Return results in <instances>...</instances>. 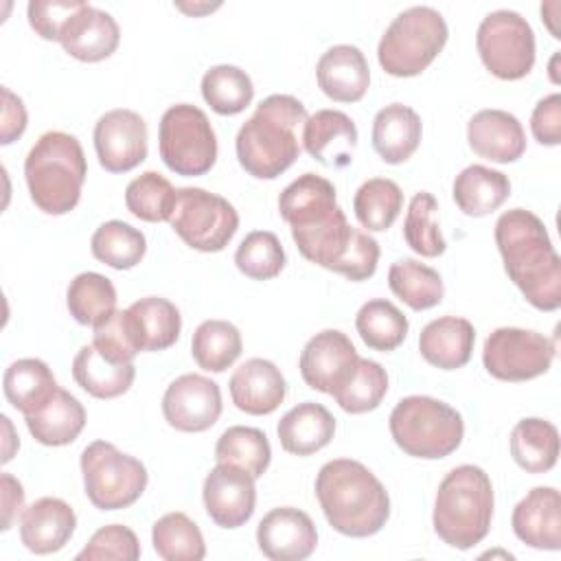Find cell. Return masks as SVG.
<instances>
[{
	"label": "cell",
	"mask_w": 561,
	"mask_h": 561,
	"mask_svg": "<svg viewBox=\"0 0 561 561\" xmlns=\"http://www.w3.org/2000/svg\"><path fill=\"white\" fill-rule=\"evenodd\" d=\"M495 243L508 278L539 311L561 307V259L546 224L526 208H511L495 221Z\"/></svg>",
	"instance_id": "obj_1"
},
{
	"label": "cell",
	"mask_w": 561,
	"mask_h": 561,
	"mask_svg": "<svg viewBox=\"0 0 561 561\" xmlns=\"http://www.w3.org/2000/svg\"><path fill=\"white\" fill-rule=\"evenodd\" d=\"M278 213L289 224L300 254L324 270H333L353 232L335 202V186L322 175L302 173L283 188Z\"/></svg>",
	"instance_id": "obj_2"
},
{
	"label": "cell",
	"mask_w": 561,
	"mask_h": 561,
	"mask_svg": "<svg viewBox=\"0 0 561 561\" xmlns=\"http://www.w3.org/2000/svg\"><path fill=\"white\" fill-rule=\"evenodd\" d=\"M316 497L327 522L346 537L377 535L390 517V495L359 460L335 458L316 476Z\"/></svg>",
	"instance_id": "obj_3"
},
{
	"label": "cell",
	"mask_w": 561,
	"mask_h": 561,
	"mask_svg": "<svg viewBox=\"0 0 561 561\" xmlns=\"http://www.w3.org/2000/svg\"><path fill=\"white\" fill-rule=\"evenodd\" d=\"M305 105L291 94L265 96L239 127L234 149L239 164L256 180H274L300 156L296 127L307 121Z\"/></svg>",
	"instance_id": "obj_4"
},
{
	"label": "cell",
	"mask_w": 561,
	"mask_h": 561,
	"mask_svg": "<svg viewBox=\"0 0 561 561\" xmlns=\"http://www.w3.org/2000/svg\"><path fill=\"white\" fill-rule=\"evenodd\" d=\"M493 484L476 465L454 467L438 484L432 524L436 535L451 548L469 550L491 530Z\"/></svg>",
	"instance_id": "obj_5"
},
{
	"label": "cell",
	"mask_w": 561,
	"mask_h": 561,
	"mask_svg": "<svg viewBox=\"0 0 561 561\" xmlns=\"http://www.w3.org/2000/svg\"><path fill=\"white\" fill-rule=\"evenodd\" d=\"M85 175L83 147L66 131L42 134L24 160L31 199L46 215L70 213L79 204Z\"/></svg>",
	"instance_id": "obj_6"
},
{
	"label": "cell",
	"mask_w": 561,
	"mask_h": 561,
	"mask_svg": "<svg viewBox=\"0 0 561 561\" xmlns=\"http://www.w3.org/2000/svg\"><path fill=\"white\" fill-rule=\"evenodd\" d=\"M390 434L408 456L438 460L454 454L465 436V423L449 403L412 394L401 399L390 412Z\"/></svg>",
	"instance_id": "obj_7"
},
{
	"label": "cell",
	"mask_w": 561,
	"mask_h": 561,
	"mask_svg": "<svg viewBox=\"0 0 561 561\" xmlns=\"http://www.w3.org/2000/svg\"><path fill=\"white\" fill-rule=\"evenodd\" d=\"M447 37V22L436 9L410 7L383 31L377 46L379 66L392 77H416L438 57Z\"/></svg>",
	"instance_id": "obj_8"
},
{
	"label": "cell",
	"mask_w": 561,
	"mask_h": 561,
	"mask_svg": "<svg viewBox=\"0 0 561 561\" xmlns=\"http://www.w3.org/2000/svg\"><path fill=\"white\" fill-rule=\"evenodd\" d=\"M81 473L88 500L101 511L131 506L147 489L145 465L107 440H94L81 451Z\"/></svg>",
	"instance_id": "obj_9"
},
{
	"label": "cell",
	"mask_w": 561,
	"mask_h": 561,
	"mask_svg": "<svg viewBox=\"0 0 561 561\" xmlns=\"http://www.w3.org/2000/svg\"><path fill=\"white\" fill-rule=\"evenodd\" d=\"M158 147L162 162L184 178L208 173L217 160L215 129L208 116L191 103L171 105L162 114Z\"/></svg>",
	"instance_id": "obj_10"
},
{
	"label": "cell",
	"mask_w": 561,
	"mask_h": 561,
	"mask_svg": "<svg viewBox=\"0 0 561 561\" xmlns=\"http://www.w3.org/2000/svg\"><path fill=\"white\" fill-rule=\"evenodd\" d=\"M169 224L188 248L221 252L239 228V215L226 197L206 188L184 186L178 188Z\"/></svg>",
	"instance_id": "obj_11"
},
{
	"label": "cell",
	"mask_w": 561,
	"mask_h": 561,
	"mask_svg": "<svg viewBox=\"0 0 561 561\" xmlns=\"http://www.w3.org/2000/svg\"><path fill=\"white\" fill-rule=\"evenodd\" d=\"M476 48L484 68L502 81L524 79L535 66V33L517 11L500 9L484 15Z\"/></svg>",
	"instance_id": "obj_12"
},
{
	"label": "cell",
	"mask_w": 561,
	"mask_h": 561,
	"mask_svg": "<svg viewBox=\"0 0 561 561\" xmlns=\"http://www.w3.org/2000/svg\"><path fill=\"white\" fill-rule=\"evenodd\" d=\"M554 353V342L543 333L500 327L484 342L482 364L500 381H528L548 373Z\"/></svg>",
	"instance_id": "obj_13"
},
{
	"label": "cell",
	"mask_w": 561,
	"mask_h": 561,
	"mask_svg": "<svg viewBox=\"0 0 561 561\" xmlns=\"http://www.w3.org/2000/svg\"><path fill=\"white\" fill-rule=\"evenodd\" d=\"M162 414L178 432H206L221 416V390L213 379L186 373L164 390Z\"/></svg>",
	"instance_id": "obj_14"
},
{
	"label": "cell",
	"mask_w": 561,
	"mask_h": 561,
	"mask_svg": "<svg viewBox=\"0 0 561 561\" xmlns=\"http://www.w3.org/2000/svg\"><path fill=\"white\" fill-rule=\"evenodd\" d=\"M359 355L346 333L324 329L316 333L300 353V375L313 390L335 394L355 373Z\"/></svg>",
	"instance_id": "obj_15"
},
{
	"label": "cell",
	"mask_w": 561,
	"mask_h": 561,
	"mask_svg": "<svg viewBox=\"0 0 561 561\" xmlns=\"http://www.w3.org/2000/svg\"><path fill=\"white\" fill-rule=\"evenodd\" d=\"M99 164L110 173H127L147 158V123L134 110H110L94 125Z\"/></svg>",
	"instance_id": "obj_16"
},
{
	"label": "cell",
	"mask_w": 561,
	"mask_h": 561,
	"mask_svg": "<svg viewBox=\"0 0 561 561\" xmlns=\"http://www.w3.org/2000/svg\"><path fill=\"white\" fill-rule=\"evenodd\" d=\"M204 506L208 517L221 528H239L243 526L256 504V486L254 478L228 462H217L204 480L202 489Z\"/></svg>",
	"instance_id": "obj_17"
},
{
	"label": "cell",
	"mask_w": 561,
	"mask_h": 561,
	"mask_svg": "<svg viewBox=\"0 0 561 561\" xmlns=\"http://www.w3.org/2000/svg\"><path fill=\"white\" fill-rule=\"evenodd\" d=\"M259 550L272 561H302L318 546L316 524L294 506H278L263 515L256 526Z\"/></svg>",
	"instance_id": "obj_18"
},
{
	"label": "cell",
	"mask_w": 561,
	"mask_h": 561,
	"mask_svg": "<svg viewBox=\"0 0 561 561\" xmlns=\"http://www.w3.org/2000/svg\"><path fill=\"white\" fill-rule=\"evenodd\" d=\"M519 541L537 550L561 548V495L554 486H535L517 502L511 515Z\"/></svg>",
	"instance_id": "obj_19"
},
{
	"label": "cell",
	"mask_w": 561,
	"mask_h": 561,
	"mask_svg": "<svg viewBox=\"0 0 561 561\" xmlns=\"http://www.w3.org/2000/svg\"><path fill=\"white\" fill-rule=\"evenodd\" d=\"M121 42V28L116 20L92 4H83L64 26L59 44L64 50L79 61H103L107 59Z\"/></svg>",
	"instance_id": "obj_20"
},
{
	"label": "cell",
	"mask_w": 561,
	"mask_h": 561,
	"mask_svg": "<svg viewBox=\"0 0 561 561\" xmlns=\"http://www.w3.org/2000/svg\"><path fill=\"white\" fill-rule=\"evenodd\" d=\"M232 403L252 416L272 414L287 394V383L274 362L263 357L245 359L230 377Z\"/></svg>",
	"instance_id": "obj_21"
},
{
	"label": "cell",
	"mask_w": 561,
	"mask_h": 561,
	"mask_svg": "<svg viewBox=\"0 0 561 561\" xmlns=\"http://www.w3.org/2000/svg\"><path fill=\"white\" fill-rule=\"evenodd\" d=\"M355 145L357 127L353 118L340 110H318L302 125L305 151L324 167H346L353 160Z\"/></svg>",
	"instance_id": "obj_22"
},
{
	"label": "cell",
	"mask_w": 561,
	"mask_h": 561,
	"mask_svg": "<svg viewBox=\"0 0 561 561\" xmlns=\"http://www.w3.org/2000/svg\"><path fill=\"white\" fill-rule=\"evenodd\" d=\"M318 88L335 103H357L370 85V68L353 44L331 46L316 66Z\"/></svg>",
	"instance_id": "obj_23"
},
{
	"label": "cell",
	"mask_w": 561,
	"mask_h": 561,
	"mask_svg": "<svg viewBox=\"0 0 561 561\" xmlns=\"http://www.w3.org/2000/svg\"><path fill=\"white\" fill-rule=\"evenodd\" d=\"M469 147L491 162H515L526 151V134L517 116L504 110H480L467 123Z\"/></svg>",
	"instance_id": "obj_24"
},
{
	"label": "cell",
	"mask_w": 561,
	"mask_h": 561,
	"mask_svg": "<svg viewBox=\"0 0 561 561\" xmlns=\"http://www.w3.org/2000/svg\"><path fill=\"white\" fill-rule=\"evenodd\" d=\"M77 526L72 506L59 497H39L22 511L20 539L26 550L35 554H50L61 550Z\"/></svg>",
	"instance_id": "obj_25"
},
{
	"label": "cell",
	"mask_w": 561,
	"mask_h": 561,
	"mask_svg": "<svg viewBox=\"0 0 561 561\" xmlns=\"http://www.w3.org/2000/svg\"><path fill=\"white\" fill-rule=\"evenodd\" d=\"M476 342V329L467 318L443 316L427 322L419 335L423 359L440 370H456L469 364Z\"/></svg>",
	"instance_id": "obj_26"
},
{
	"label": "cell",
	"mask_w": 561,
	"mask_h": 561,
	"mask_svg": "<svg viewBox=\"0 0 561 561\" xmlns=\"http://www.w3.org/2000/svg\"><path fill=\"white\" fill-rule=\"evenodd\" d=\"M276 434L287 454L311 456L331 443L335 419L322 403L305 401L280 416Z\"/></svg>",
	"instance_id": "obj_27"
},
{
	"label": "cell",
	"mask_w": 561,
	"mask_h": 561,
	"mask_svg": "<svg viewBox=\"0 0 561 561\" xmlns=\"http://www.w3.org/2000/svg\"><path fill=\"white\" fill-rule=\"evenodd\" d=\"M421 136V116L403 103H390L375 114L373 149L388 164L405 162L419 149Z\"/></svg>",
	"instance_id": "obj_28"
},
{
	"label": "cell",
	"mask_w": 561,
	"mask_h": 561,
	"mask_svg": "<svg viewBox=\"0 0 561 561\" xmlns=\"http://www.w3.org/2000/svg\"><path fill=\"white\" fill-rule=\"evenodd\" d=\"M127 320L136 340L138 351H164L173 346L182 331L180 309L160 296H147L131 302L127 309Z\"/></svg>",
	"instance_id": "obj_29"
},
{
	"label": "cell",
	"mask_w": 561,
	"mask_h": 561,
	"mask_svg": "<svg viewBox=\"0 0 561 561\" xmlns=\"http://www.w3.org/2000/svg\"><path fill=\"white\" fill-rule=\"evenodd\" d=\"M72 377L94 399H116L131 388L136 366L134 362H114L96 351L94 344H85L72 359Z\"/></svg>",
	"instance_id": "obj_30"
},
{
	"label": "cell",
	"mask_w": 561,
	"mask_h": 561,
	"mask_svg": "<svg viewBox=\"0 0 561 561\" xmlns=\"http://www.w3.org/2000/svg\"><path fill=\"white\" fill-rule=\"evenodd\" d=\"M31 436L46 447H61L77 440L85 425V410L77 397L57 388L53 399L37 412L24 416Z\"/></svg>",
	"instance_id": "obj_31"
},
{
	"label": "cell",
	"mask_w": 561,
	"mask_h": 561,
	"mask_svg": "<svg viewBox=\"0 0 561 561\" xmlns=\"http://www.w3.org/2000/svg\"><path fill=\"white\" fill-rule=\"evenodd\" d=\"M451 195L465 215L484 217L508 199L511 180L491 167L471 164L456 175Z\"/></svg>",
	"instance_id": "obj_32"
},
{
	"label": "cell",
	"mask_w": 561,
	"mask_h": 561,
	"mask_svg": "<svg viewBox=\"0 0 561 561\" xmlns=\"http://www.w3.org/2000/svg\"><path fill=\"white\" fill-rule=\"evenodd\" d=\"M2 388H4L7 401L15 410H20L24 416H28L39 408H44L53 399L59 386L46 362L35 357H24L13 362L4 370Z\"/></svg>",
	"instance_id": "obj_33"
},
{
	"label": "cell",
	"mask_w": 561,
	"mask_h": 561,
	"mask_svg": "<svg viewBox=\"0 0 561 561\" xmlns=\"http://www.w3.org/2000/svg\"><path fill=\"white\" fill-rule=\"evenodd\" d=\"M511 456L528 473H546L559 460V430L543 419H522L511 432Z\"/></svg>",
	"instance_id": "obj_34"
},
{
	"label": "cell",
	"mask_w": 561,
	"mask_h": 561,
	"mask_svg": "<svg viewBox=\"0 0 561 561\" xmlns=\"http://www.w3.org/2000/svg\"><path fill=\"white\" fill-rule=\"evenodd\" d=\"M388 285L392 294L414 311L436 307L445 296L440 274L414 259H399L388 270Z\"/></svg>",
	"instance_id": "obj_35"
},
{
	"label": "cell",
	"mask_w": 561,
	"mask_h": 561,
	"mask_svg": "<svg viewBox=\"0 0 561 561\" xmlns=\"http://www.w3.org/2000/svg\"><path fill=\"white\" fill-rule=\"evenodd\" d=\"M66 305L79 324L96 327L116 311V289L99 272H81L68 285Z\"/></svg>",
	"instance_id": "obj_36"
},
{
	"label": "cell",
	"mask_w": 561,
	"mask_h": 561,
	"mask_svg": "<svg viewBox=\"0 0 561 561\" xmlns=\"http://www.w3.org/2000/svg\"><path fill=\"white\" fill-rule=\"evenodd\" d=\"M355 329L368 348L388 353L403 344L410 322L390 300L375 298L359 307L355 316Z\"/></svg>",
	"instance_id": "obj_37"
},
{
	"label": "cell",
	"mask_w": 561,
	"mask_h": 561,
	"mask_svg": "<svg viewBox=\"0 0 561 561\" xmlns=\"http://www.w3.org/2000/svg\"><path fill=\"white\" fill-rule=\"evenodd\" d=\"M243 340L239 329L228 320H204L191 340V353L199 368L224 373L241 355Z\"/></svg>",
	"instance_id": "obj_38"
},
{
	"label": "cell",
	"mask_w": 561,
	"mask_h": 561,
	"mask_svg": "<svg viewBox=\"0 0 561 561\" xmlns=\"http://www.w3.org/2000/svg\"><path fill=\"white\" fill-rule=\"evenodd\" d=\"M90 250L96 261L114 270H131L147 252V239L138 228L121 219H112L94 230Z\"/></svg>",
	"instance_id": "obj_39"
},
{
	"label": "cell",
	"mask_w": 561,
	"mask_h": 561,
	"mask_svg": "<svg viewBox=\"0 0 561 561\" xmlns=\"http://www.w3.org/2000/svg\"><path fill=\"white\" fill-rule=\"evenodd\" d=\"M153 550L164 561H202L206 543L199 526L184 513H167L151 528Z\"/></svg>",
	"instance_id": "obj_40"
},
{
	"label": "cell",
	"mask_w": 561,
	"mask_h": 561,
	"mask_svg": "<svg viewBox=\"0 0 561 561\" xmlns=\"http://www.w3.org/2000/svg\"><path fill=\"white\" fill-rule=\"evenodd\" d=\"M202 96L213 112L234 116L252 103L254 85L245 70L230 64H219L204 72Z\"/></svg>",
	"instance_id": "obj_41"
},
{
	"label": "cell",
	"mask_w": 561,
	"mask_h": 561,
	"mask_svg": "<svg viewBox=\"0 0 561 561\" xmlns=\"http://www.w3.org/2000/svg\"><path fill=\"white\" fill-rule=\"evenodd\" d=\"M215 460L237 465L256 480L270 467L272 447L261 430L248 425H232L219 436L215 445Z\"/></svg>",
	"instance_id": "obj_42"
},
{
	"label": "cell",
	"mask_w": 561,
	"mask_h": 561,
	"mask_svg": "<svg viewBox=\"0 0 561 561\" xmlns=\"http://www.w3.org/2000/svg\"><path fill=\"white\" fill-rule=\"evenodd\" d=\"M401 208H403V193L399 184L388 178L366 180L353 197L355 217L368 232L388 230L399 217Z\"/></svg>",
	"instance_id": "obj_43"
},
{
	"label": "cell",
	"mask_w": 561,
	"mask_h": 561,
	"mask_svg": "<svg viewBox=\"0 0 561 561\" xmlns=\"http://www.w3.org/2000/svg\"><path fill=\"white\" fill-rule=\"evenodd\" d=\"M178 188L158 171H145L125 188L127 210L142 221H169L175 208Z\"/></svg>",
	"instance_id": "obj_44"
},
{
	"label": "cell",
	"mask_w": 561,
	"mask_h": 561,
	"mask_svg": "<svg viewBox=\"0 0 561 561\" xmlns=\"http://www.w3.org/2000/svg\"><path fill=\"white\" fill-rule=\"evenodd\" d=\"M438 202L432 193L419 191L408 206L405 221H403V239L405 243L421 256L434 259L445 252L447 243L440 234V228L436 224Z\"/></svg>",
	"instance_id": "obj_45"
},
{
	"label": "cell",
	"mask_w": 561,
	"mask_h": 561,
	"mask_svg": "<svg viewBox=\"0 0 561 561\" xmlns=\"http://www.w3.org/2000/svg\"><path fill=\"white\" fill-rule=\"evenodd\" d=\"M388 392L386 368L373 359L359 357L353 377L331 394L337 405L348 414H364L375 410Z\"/></svg>",
	"instance_id": "obj_46"
},
{
	"label": "cell",
	"mask_w": 561,
	"mask_h": 561,
	"mask_svg": "<svg viewBox=\"0 0 561 561\" xmlns=\"http://www.w3.org/2000/svg\"><path fill=\"white\" fill-rule=\"evenodd\" d=\"M287 256L278 237L270 230H254L245 234L234 252V265L252 280H270L280 274Z\"/></svg>",
	"instance_id": "obj_47"
},
{
	"label": "cell",
	"mask_w": 561,
	"mask_h": 561,
	"mask_svg": "<svg viewBox=\"0 0 561 561\" xmlns=\"http://www.w3.org/2000/svg\"><path fill=\"white\" fill-rule=\"evenodd\" d=\"M140 557V543L131 528L123 524H110L99 528L85 548L77 554V561H96V559H116V561H136Z\"/></svg>",
	"instance_id": "obj_48"
},
{
	"label": "cell",
	"mask_w": 561,
	"mask_h": 561,
	"mask_svg": "<svg viewBox=\"0 0 561 561\" xmlns=\"http://www.w3.org/2000/svg\"><path fill=\"white\" fill-rule=\"evenodd\" d=\"M92 344L105 357H110L114 362H121V364L134 362V357L140 353L138 346H136L127 313L118 311V309L107 320H103L101 324L94 327Z\"/></svg>",
	"instance_id": "obj_49"
},
{
	"label": "cell",
	"mask_w": 561,
	"mask_h": 561,
	"mask_svg": "<svg viewBox=\"0 0 561 561\" xmlns=\"http://www.w3.org/2000/svg\"><path fill=\"white\" fill-rule=\"evenodd\" d=\"M377 261H379V243L368 232L353 228L351 239L331 272H337L348 280L357 283L375 274Z\"/></svg>",
	"instance_id": "obj_50"
},
{
	"label": "cell",
	"mask_w": 561,
	"mask_h": 561,
	"mask_svg": "<svg viewBox=\"0 0 561 561\" xmlns=\"http://www.w3.org/2000/svg\"><path fill=\"white\" fill-rule=\"evenodd\" d=\"M81 0H31L26 7L31 28L48 42H59L66 22L83 7Z\"/></svg>",
	"instance_id": "obj_51"
},
{
	"label": "cell",
	"mask_w": 561,
	"mask_h": 561,
	"mask_svg": "<svg viewBox=\"0 0 561 561\" xmlns=\"http://www.w3.org/2000/svg\"><path fill=\"white\" fill-rule=\"evenodd\" d=\"M530 131L539 145L557 147L561 142V94L543 96L530 116Z\"/></svg>",
	"instance_id": "obj_52"
},
{
	"label": "cell",
	"mask_w": 561,
	"mask_h": 561,
	"mask_svg": "<svg viewBox=\"0 0 561 561\" xmlns=\"http://www.w3.org/2000/svg\"><path fill=\"white\" fill-rule=\"evenodd\" d=\"M26 129V110L20 96H15L9 88H2V145H11Z\"/></svg>",
	"instance_id": "obj_53"
},
{
	"label": "cell",
	"mask_w": 561,
	"mask_h": 561,
	"mask_svg": "<svg viewBox=\"0 0 561 561\" xmlns=\"http://www.w3.org/2000/svg\"><path fill=\"white\" fill-rule=\"evenodd\" d=\"M0 491H2V530H9L24 508V489L18 478L11 473L0 476Z\"/></svg>",
	"instance_id": "obj_54"
},
{
	"label": "cell",
	"mask_w": 561,
	"mask_h": 561,
	"mask_svg": "<svg viewBox=\"0 0 561 561\" xmlns=\"http://www.w3.org/2000/svg\"><path fill=\"white\" fill-rule=\"evenodd\" d=\"M2 425H4V430H7V445H4V456H2V462H9L11 458H13V447H9V443H15V445H20V440H18V436L13 434V427H11V421H9V416H2Z\"/></svg>",
	"instance_id": "obj_55"
}]
</instances>
